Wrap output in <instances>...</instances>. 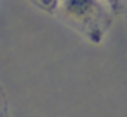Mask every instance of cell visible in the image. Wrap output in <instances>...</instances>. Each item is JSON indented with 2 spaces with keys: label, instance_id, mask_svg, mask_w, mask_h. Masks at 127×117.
<instances>
[{
  "label": "cell",
  "instance_id": "obj_1",
  "mask_svg": "<svg viewBox=\"0 0 127 117\" xmlns=\"http://www.w3.org/2000/svg\"><path fill=\"white\" fill-rule=\"evenodd\" d=\"M53 16L91 45L105 41L117 17L105 0H60Z\"/></svg>",
  "mask_w": 127,
  "mask_h": 117
},
{
  "label": "cell",
  "instance_id": "obj_2",
  "mask_svg": "<svg viewBox=\"0 0 127 117\" xmlns=\"http://www.w3.org/2000/svg\"><path fill=\"white\" fill-rule=\"evenodd\" d=\"M31 3H33L36 9L43 10L45 14H50V16H53V14H55V9H57V5L60 3V0H31Z\"/></svg>",
  "mask_w": 127,
  "mask_h": 117
},
{
  "label": "cell",
  "instance_id": "obj_3",
  "mask_svg": "<svg viewBox=\"0 0 127 117\" xmlns=\"http://www.w3.org/2000/svg\"><path fill=\"white\" fill-rule=\"evenodd\" d=\"M115 16H127V0H105Z\"/></svg>",
  "mask_w": 127,
  "mask_h": 117
},
{
  "label": "cell",
  "instance_id": "obj_4",
  "mask_svg": "<svg viewBox=\"0 0 127 117\" xmlns=\"http://www.w3.org/2000/svg\"><path fill=\"white\" fill-rule=\"evenodd\" d=\"M0 117H10L9 112V100H7V93L0 83Z\"/></svg>",
  "mask_w": 127,
  "mask_h": 117
},
{
  "label": "cell",
  "instance_id": "obj_5",
  "mask_svg": "<svg viewBox=\"0 0 127 117\" xmlns=\"http://www.w3.org/2000/svg\"><path fill=\"white\" fill-rule=\"evenodd\" d=\"M126 17H127V16H126Z\"/></svg>",
  "mask_w": 127,
  "mask_h": 117
}]
</instances>
